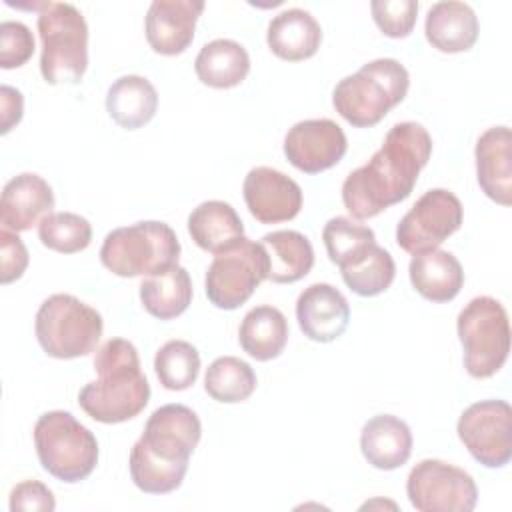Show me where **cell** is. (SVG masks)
Segmentation results:
<instances>
[{
  "instance_id": "30bf717a",
  "label": "cell",
  "mask_w": 512,
  "mask_h": 512,
  "mask_svg": "<svg viewBox=\"0 0 512 512\" xmlns=\"http://www.w3.org/2000/svg\"><path fill=\"white\" fill-rule=\"evenodd\" d=\"M268 280V256L260 242L240 238L234 246L214 254L206 270L204 290L220 310H236Z\"/></svg>"
},
{
  "instance_id": "74e56055",
  "label": "cell",
  "mask_w": 512,
  "mask_h": 512,
  "mask_svg": "<svg viewBox=\"0 0 512 512\" xmlns=\"http://www.w3.org/2000/svg\"><path fill=\"white\" fill-rule=\"evenodd\" d=\"M28 268V250L22 242V238L12 232L2 228L0 230V280L2 284H10L18 278Z\"/></svg>"
},
{
  "instance_id": "f1b7e54d",
  "label": "cell",
  "mask_w": 512,
  "mask_h": 512,
  "mask_svg": "<svg viewBox=\"0 0 512 512\" xmlns=\"http://www.w3.org/2000/svg\"><path fill=\"white\" fill-rule=\"evenodd\" d=\"M238 340L250 358L258 362L274 360L288 342V320L274 306H256L242 318Z\"/></svg>"
},
{
  "instance_id": "603a6c76",
  "label": "cell",
  "mask_w": 512,
  "mask_h": 512,
  "mask_svg": "<svg viewBox=\"0 0 512 512\" xmlns=\"http://www.w3.org/2000/svg\"><path fill=\"white\" fill-rule=\"evenodd\" d=\"M414 290L430 302H450L464 286V270L448 250H426L414 254L408 266Z\"/></svg>"
},
{
  "instance_id": "7a4b0ae2",
  "label": "cell",
  "mask_w": 512,
  "mask_h": 512,
  "mask_svg": "<svg viewBox=\"0 0 512 512\" xmlns=\"http://www.w3.org/2000/svg\"><path fill=\"white\" fill-rule=\"evenodd\" d=\"M200 436L202 424L192 408L184 404L156 408L130 450L128 468L136 488L146 494L180 488Z\"/></svg>"
},
{
  "instance_id": "8fae6325",
  "label": "cell",
  "mask_w": 512,
  "mask_h": 512,
  "mask_svg": "<svg viewBox=\"0 0 512 512\" xmlns=\"http://www.w3.org/2000/svg\"><path fill=\"white\" fill-rule=\"evenodd\" d=\"M406 494L418 512H470L478 500L474 478L444 460H420L408 474Z\"/></svg>"
},
{
  "instance_id": "d6986e66",
  "label": "cell",
  "mask_w": 512,
  "mask_h": 512,
  "mask_svg": "<svg viewBox=\"0 0 512 512\" xmlns=\"http://www.w3.org/2000/svg\"><path fill=\"white\" fill-rule=\"evenodd\" d=\"M476 178L482 192L500 206L512 204V132L492 126L480 134L474 148Z\"/></svg>"
},
{
  "instance_id": "e575fe53",
  "label": "cell",
  "mask_w": 512,
  "mask_h": 512,
  "mask_svg": "<svg viewBox=\"0 0 512 512\" xmlns=\"http://www.w3.org/2000/svg\"><path fill=\"white\" fill-rule=\"evenodd\" d=\"M376 26L388 38H406L416 26L418 2L416 0H374L370 4Z\"/></svg>"
},
{
  "instance_id": "4dcf8cb0",
  "label": "cell",
  "mask_w": 512,
  "mask_h": 512,
  "mask_svg": "<svg viewBox=\"0 0 512 512\" xmlns=\"http://www.w3.org/2000/svg\"><path fill=\"white\" fill-rule=\"evenodd\" d=\"M322 240L330 262L342 270L362 258L368 248L376 244V234L372 228L354 222L352 218L336 216L324 224Z\"/></svg>"
},
{
  "instance_id": "7c38bea8",
  "label": "cell",
  "mask_w": 512,
  "mask_h": 512,
  "mask_svg": "<svg viewBox=\"0 0 512 512\" xmlns=\"http://www.w3.org/2000/svg\"><path fill=\"white\" fill-rule=\"evenodd\" d=\"M464 220V208L458 196L446 188L424 192L396 226V242L408 254H420L438 248L452 236Z\"/></svg>"
},
{
  "instance_id": "44dd1931",
  "label": "cell",
  "mask_w": 512,
  "mask_h": 512,
  "mask_svg": "<svg viewBox=\"0 0 512 512\" xmlns=\"http://www.w3.org/2000/svg\"><path fill=\"white\" fill-rule=\"evenodd\" d=\"M478 32V16L464 2H436L426 14L424 34L438 52H466L474 46Z\"/></svg>"
},
{
  "instance_id": "4fadbf2b",
  "label": "cell",
  "mask_w": 512,
  "mask_h": 512,
  "mask_svg": "<svg viewBox=\"0 0 512 512\" xmlns=\"http://www.w3.org/2000/svg\"><path fill=\"white\" fill-rule=\"evenodd\" d=\"M458 438L476 462L504 468L512 458V408L506 400H480L458 418Z\"/></svg>"
},
{
  "instance_id": "9c48e42d",
  "label": "cell",
  "mask_w": 512,
  "mask_h": 512,
  "mask_svg": "<svg viewBox=\"0 0 512 512\" xmlns=\"http://www.w3.org/2000/svg\"><path fill=\"white\" fill-rule=\"evenodd\" d=\"M456 330L464 350V368L472 378H490L508 360L510 322L496 298H472L460 310Z\"/></svg>"
},
{
  "instance_id": "3957f363",
  "label": "cell",
  "mask_w": 512,
  "mask_h": 512,
  "mask_svg": "<svg viewBox=\"0 0 512 512\" xmlns=\"http://www.w3.org/2000/svg\"><path fill=\"white\" fill-rule=\"evenodd\" d=\"M98 380L88 382L80 394V408L96 422L120 424L136 418L150 400V384L142 374L140 356L124 338L106 340L94 356Z\"/></svg>"
},
{
  "instance_id": "7402d4cb",
  "label": "cell",
  "mask_w": 512,
  "mask_h": 512,
  "mask_svg": "<svg viewBox=\"0 0 512 512\" xmlns=\"http://www.w3.org/2000/svg\"><path fill=\"white\" fill-rule=\"evenodd\" d=\"M266 42L272 54L282 60H308L320 48L322 28L310 12L302 8H288L270 20Z\"/></svg>"
},
{
  "instance_id": "8d00e7d4",
  "label": "cell",
  "mask_w": 512,
  "mask_h": 512,
  "mask_svg": "<svg viewBox=\"0 0 512 512\" xmlns=\"http://www.w3.org/2000/svg\"><path fill=\"white\" fill-rule=\"evenodd\" d=\"M8 506L12 512H52L56 508V500L46 484L38 480H24L10 490Z\"/></svg>"
},
{
  "instance_id": "5bb4252c",
  "label": "cell",
  "mask_w": 512,
  "mask_h": 512,
  "mask_svg": "<svg viewBox=\"0 0 512 512\" xmlns=\"http://www.w3.org/2000/svg\"><path fill=\"white\" fill-rule=\"evenodd\" d=\"M346 148L344 130L330 118L296 122L284 136V156L304 174H318L336 166Z\"/></svg>"
},
{
  "instance_id": "2e32d148",
  "label": "cell",
  "mask_w": 512,
  "mask_h": 512,
  "mask_svg": "<svg viewBox=\"0 0 512 512\" xmlns=\"http://www.w3.org/2000/svg\"><path fill=\"white\" fill-rule=\"evenodd\" d=\"M202 10V0H154L144 20L150 48L162 56L182 54L194 40Z\"/></svg>"
},
{
  "instance_id": "f35d334b",
  "label": "cell",
  "mask_w": 512,
  "mask_h": 512,
  "mask_svg": "<svg viewBox=\"0 0 512 512\" xmlns=\"http://www.w3.org/2000/svg\"><path fill=\"white\" fill-rule=\"evenodd\" d=\"M0 112H2V134H8L20 120L24 112V98L20 90L2 84L0 86Z\"/></svg>"
},
{
  "instance_id": "8992f818",
  "label": "cell",
  "mask_w": 512,
  "mask_h": 512,
  "mask_svg": "<svg viewBox=\"0 0 512 512\" xmlns=\"http://www.w3.org/2000/svg\"><path fill=\"white\" fill-rule=\"evenodd\" d=\"M180 258L176 232L158 220H144L132 226L114 228L100 248V262L120 278L152 276Z\"/></svg>"
},
{
  "instance_id": "ba28073f",
  "label": "cell",
  "mask_w": 512,
  "mask_h": 512,
  "mask_svg": "<svg viewBox=\"0 0 512 512\" xmlns=\"http://www.w3.org/2000/svg\"><path fill=\"white\" fill-rule=\"evenodd\" d=\"M34 330L40 348L48 356L72 360L96 350L104 322L96 308L72 294L58 292L40 304Z\"/></svg>"
},
{
  "instance_id": "ffe728a7",
  "label": "cell",
  "mask_w": 512,
  "mask_h": 512,
  "mask_svg": "<svg viewBox=\"0 0 512 512\" xmlns=\"http://www.w3.org/2000/svg\"><path fill=\"white\" fill-rule=\"evenodd\" d=\"M360 450L370 466L396 470L406 464L412 454V432L402 418L378 414L362 426Z\"/></svg>"
},
{
  "instance_id": "5b68a950",
  "label": "cell",
  "mask_w": 512,
  "mask_h": 512,
  "mask_svg": "<svg viewBox=\"0 0 512 512\" xmlns=\"http://www.w3.org/2000/svg\"><path fill=\"white\" fill-rule=\"evenodd\" d=\"M40 72L48 84H78L88 68V24L68 2H38Z\"/></svg>"
},
{
  "instance_id": "6da1fadb",
  "label": "cell",
  "mask_w": 512,
  "mask_h": 512,
  "mask_svg": "<svg viewBox=\"0 0 512 512\" xmlns=\"http://www.w3.org/2000/svg\"><path fill=\"white\" fill-rule=\"evenodd\" d=\"M432 154V138L418 122H398L372 158L350 172L342 184V202L356 220H368L406 200Z\"/></svg>"
},
{
  "instance_id": "d4e9b609",
  "label": "cell",
  "mask_w": 512,
  "mask_h": 512,
  "mask_svg": "<svg viewBox=\"0 0 512 512\" xmlns=\"http://www.w3.org/2000/svg\"><path fill=\"white\" fill-rule=\"evenodd\" d=\"M188 234L198 248L218 254L244 238V224L228 202L206 200L190 212Z\"/></svg>"
},
{
  "instance_id": "277c9868",
  "label": "cell",
  "mask_w": 512,
  "mask_h": 512,
  "mask_svg": "<svg viewBox=\"0 0 512 512\" xmlns=\"http://www.w3.org/2000/svg\"><path fill=\"white\" fill-rule=\"evenodd\" d=\"M408 86L410 74L398 60L376 58L336 84L332 104L348 124L370 128L406 98Z\"/></svg>"
},
{
  "instance_id": "d6a6232c",
  "label": "cell",
  "mask_w": 512,
  "mask_h": 512,
  "mask_svg": "<svg viewBox=\"0 0 512 512\" xmlns=\"http://www.w3.org/2000/svg\"><path fill=\"white\" fill-rule=\"evenodd\" d=\"M154 370L166 390H186L198 378L200 354L186 340H168L154 356Z\"/></svg>"
},
{
  "instance_id": "ac0fdd59",
  "label": "cell",
  "mask_w": 512,
  "mask_h": 512,
  "mask_svg": "<svg viewBox=\"0 0 512 512\" xmlns=\"http://www.w3.org/2000/svg\"><path fill=\"white\" fill-rule=\"evenodd\" d=\"M52 208L54 192L50 184L34 172H22L10 178L2 190L0 222L6 230L24 232L52 214Z\"/></svg>"
},
{
  "instance_id": "484cf974",
  "label": "cell",
  "mask_w": 512,
  "mask_h": 512,
  "mask_svg": "<svg viewBox=\"0 0 512 512\" xmlns=\"http://www.w3.org/2000/svg\"><path fill=\"white\" fill-rule=\"evenodd\" d=\"M194 70L202 84L226 90L244 82L250 72V56L240 42L216 38L200 48Z\"/></svg>"
},
{
  "instance_id": "52a82bcc",
  "label": "cell",
  "mask_w": 512,
  "mask_h": 512,
  "mask_svg": "<svg viewBox=\"0 0 512 512\" xmlns=\"http://www.w3.org/2000/svg\"><path fill=\"white\" fill-rule=\"evenodd\" d=\"M34 446L42 468L74 484L88 478L98 464V440L70 412H44L34 424Z\"/></svg>"
},
{
  "instance_id": "4316f807",
  "label": "cell",
  "mask_w": 512,
  "mask_h": 512,
  "mask_svg": "<svg viewBox=\"0 0 512 512\" xmlns=\"http://www.w3.org/2000/svg\"><path fill=\"white\" fill-rule=\"evenodd\" d=\"M260 244L268 256V280L292 284L302 280L314 266L310 240L296 230H276L262 236Z\"/></svg>"
},
{
  "instance_id": "836d02e7",
  "label": "cell",
  "mask_w": 512,
  "mask_h": 512,
  "mask_svg": "<svg viewBox=\"0 0 512 512\" xmlns=\"http://www.w3.org/2000/svg\"><path fill=\"white\" fill-rule=\"evenodd\" d=\"M40 242L60 254H76L90 246L92 226L74 212H52L38 224Z\"/></svg>"
},
{
  "instance_id": "d590c367",
  "label": "cell",
  "mask_w": 512,
  "mask_h": 512,
  "mask_svg": "<svg viewBox=\"0 0 512 512\" xmlns=\"http://www.w3.org/2000/svg\"><path fill=\"white\" fill-rule=\"evenodd\" d=\"M34 36L30 28L16 20L0 24V66L4 70L24 66L34 54Z\"/></svg>"
},
{
  "instance_id": "cb8c5ba5",
  "label": "cell",
  "mask_w": 512,
  "mask_h": 512,
  "mask_svg": "<svg viewBox=\"0 0 512 512\" xmlns=\"http://www.w3.org/2000/svg\"><path fill=\"white\" fill-rule=\"evenodd\" d=\"M158 108V92L154 84L138 74L116 78L106 92V110L110 118L124 130L146 126Z\"/></svg>"
},
{
  "instance_id": "9a60e30c",
  "label": "cell",
  "mask_w": 512,
  "mask_h": 512,
  "mask_svg": "<svg viewBox=\"0 0 512 512\" xmlns=\"http://www.w3.org/2000/svg\"><path fill=\"white\" fill-rule=\"evenodd\" d=\"M248 212L262 224L288 222L302 208V188L290 176L268 166L252 168L242 184Z\"/></svg>"
},
{
  "instance_id": "1f68e13d",
  "label": "cell",
  "mask_w": 512,
  "mask_h": 512,
  "mask_svg": "<svg viewBox=\"0 0 512 512\" xmlns=\"http://www.w3.org/2000/svg\"><path fill=\"white\" fill-rule=\"evenodd\" d=\"M344 284L358 296H378L390 288L396 276V264L392 254L372 244L368 252L354 264L340 270Z\"/></svg>"
},
{
  "instance_id": "83f0119b",
  "label": "cell",
  "mask_w": 512,
  "mask_h": 512,
  "mask_svg": "<svg viewBox=\"0 0 512 512\" xmlns=\"http://www.w3.org/2000/svg\"><path fill=\"white\" fill-rule=\"evenodd\" d=\"M192 294L190 274L180 264L146 276L140 284V302L158 320H172L184 314L192 302Z\"/></svg>"
},
{
  "instance_id": "f546056e",
  "label": "cell",
  "mask_w": 512,
  "mask_h": 512,
  "mask_svg": "<svg viewBox=\"0 0 512 512\" xmlns=\"http://www.w3.org/2000/svg\"><path fill=\"white\" fill-rule=\"evenodd\" d=\"M204 390L222 404L244 402L256 390V374L248 362L236 356H220L206 368Z\"/></svg>"
},
{
  "instance_id": "e0dca14e",
  "label": "cell",
  "mask_w": 512,
  "mask_h": 512,
  "mask_svg": "<svg viewBox=\"0 0 512 512\" xmlns=\"http://www.w3.org/2000/svg\"><path fill=\"white\" fill-rule=\"evenodd\" d=\"M296 320L306 338L326 344L346 332L350 306L338 288L316 282L300 292L296 300Z\"/></svg>"
}]
</instances>
